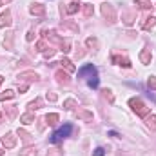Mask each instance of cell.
<instances>
[{"label": "cell", "mask_w": 156, "mask_h": 156, "mask_svg": "<svg viewBox=\"0 0 156 156\" xmlns=\"http://www.w3.org/2000/svg\"><path fill=\"white\" fill-rule=\"evenodd\" d=\"M129 105H131V109H133L138 116H147V115H149V107H145V104H144L140 98H131V100H129Z\"/></svg>", "instance_id": "obj_1"}, {"label": "cell", "mask_w": 156, "mask_h": 156, "mask_svg": "<svg viewBox=\"0 0 156 156\" xmlns=\"http://www.w3.org/2000/svg\"><path fill=\"white\" fill-rule=\"evenodd\" d=\"M71 131H73V125H71V123H66L64 127H60L58 131H55V133H53V136H51V142H53V144H58V142H62L64 138H67V136L71 134Z\"/></svg>", "instance_id": "obj_2"}, {"label": "cell", "mask_w": 156, "mask_h": 156, "mask_svg": "<svg viewBox=\"0 0 156 156\" xmlns=\"http://www.w3.org/2000/svg\"><path fill=\"white\" fill-rule=\"evenodd\" d=\"M2 145H4L5 149H13V147L16 145V136H15L13 133H5V134L2 136Z\"/></svg>", "instance_id": "obj_3"}, {"label": "cell", "mask_w": 156, "mask_h": 156, "mask_svg": "<svg viewBox=\"0 0 156 156\" xmlns=\"http://www.w3.org/2000/svg\"><path fill=\"white\" fill-rule=\"evenodd\" d=\"M102 15H104L109 22H115V20H116V13H115V9H113L111 4H104V5H102Z\"/></svg>", "instance_id": "obj_4"}, {"label": "cell", "mask_w": 156, "mask_h": 156, "mask_svg": "<svg viewBox=\"0 0 156 156\" xmlns=\"http://www.w3.org/2000/svg\"><path fill=\"white\" fill-rule=\"evenodd\" d=\"M85 75H91V78L98 76V73H96V67H94V66H85V67H82V69L78 71V76H80V78H83Z\"/></svg>", "instance_id": "obj_5"}, {"label": "cell", "mask_w": 156, "mask_h": 156, "mask_svg": "<svg viewBox=\"0 0 156 156\" xmlns=\"http://www.w3.org/2000/svg\"><path fill=\"white\" fill-rule=\"evenodd\" d=\"M111 60L118 64V66H123V67H131V60L127 58V56H120V55H113L111 56Z\"/></svg>", "instance_id": "obj_6"}, {"label": "cell", "mask_w": 156, "mask_h": 156, "mask_svg": "<svg viewBox=\"0 0 156 156\" xmlns=\"http://www.w3.org/2000/svg\"><path fill=\"white\" fill-rule=\"evenodd\" d=\"M11 22H13V20H11V13L5 9V13L0 15V27H9Z\"/></svg>", "instance_id": "obj_7"}, {"label": "cell", "mask_w": 156, "mask_h": 156, "mask_svg": "<svg viewBox=\"0 0 156 156\" xmlns=\"http://www.w3.org/2000/svg\"><path fill=\"white\" fill-rule=\"evenodd\" d=\"M29 11H31V15L42 16V15H45V5H42V4H33V5L29 7Z\"/></svg>", "instance_id": "obj_8"}, {"label": "cell", "mask_w": 156, "mask_h": 156, "mask_svg": "<svg viewBox=\"0 0 156 156\" xmlns=\"http://www.w3.org/2000/svg\"><path fill=\"white\" fill-rule=\"evenodd\" d=\"M76 116L80 118V120H85V122H93V113H91V111H85V109H78Z\"/></svg>", "instance_id": "obj_9"}, {"label": "cell", "mask_w": 156, "mask_h": 156, "mask_svg": "<svg viewBox=\"0 0 156 156\" xmlns=\"http://www.w3.org/2000/svg\"><path fill=\"white\" fill-rule=\"evenodd\" d=\"M140 62H142V64H145V66H147V64H151V49H149V47H145V49L140 53Z\"/></svg>", "instance_id": "obj_10"}, {"label": "cell", "mask_w": 156, "mask_h": 156, "mask_svg": "<svg viewBox=\"0 0 156 156\" xmlns=\"http://www.w3.org/2000/svg\"><path fill=\"white\" fill-rule=\"evenodd\" d=\"M18 80H38V75L35 71H26L18 75Z\"/></svg>", "instance_id": "obj_11"}, {"label": "cell", "mask_w": 156, "mask_h": 156, "mask_svg": "<svg viewBox=\"0 0 156 156\" xmlns=\"http://www.w3.org/2000/svg\"><path fill=\"white\" fill-rule=\"evenodd\" d=\"M20 122H22L24 125H29V123H33V122H35V115L29 111V113H26V115H22V116H20Z\"/></svg>", "instance_id": "obj_12"}, {"label": "cell", "mask_w": 156, "mask_h": 156, "mask_svg": "<svg viewBox=\"0 0 156 156\" xmlns=\"http://www.w3.org/2000/svg\"><path fill=\"white\" fill-rule=\"evenodd\" d=\"M154 26H156V16H147L142 27H144L145 31H149V29H151V27H154Z\"/></svg>", "instance_id": "obj_13"}, {"label": "cell", "mask_w": 156, "mask_h": 156, "mask_svg": "<svg viewBox=\"0 0 156 156\" xmlns=\"http://www.w3.org/2000/svg\"><path fill=\"white\" fill-rule=\"evenodd\" d=\"M58 64H60L62 67H66V71H69V73H75V66L71 64V60H67V58H62Z\"/></svg>", "instance_id": "obj_14"}, {"label": "cell", "mask_w": 156, "mask_h": 156, "mask_svg": "<svg viewBox=\"0 0 156 156\" xmlns=\"http://www.w3.org/2000/svg\"><path fill=\"white\" fill-rule=\"evenodd\" d=\"M56 80L60 82V83H69V76H67V73H64V71H56Z\"/></svg>", "instance_id": "obj_15"}, {"label": "cell", "mask_w": 156, "mask_h": 156, "mask_svg": "<svg viewBox=\"0 0 156 156\" xmlns=\"http://www.w3.org/2000/svg\"><path fill=\"white\" fill-rule=\"evenodd\" d=\"M78 9H80V2H76V0H75V2H71V4H69V5L66 7V11H67L69 15H73V13H76Z\"/></svg>", "instance_id": "obj_16"}, {"label": "cell", "mask_w": 156, "mask_h": 156, "mask_svg": "<svg viewBox=\"0 0 156 156\" xmlns=\"http://www.w3.org/2000/svg\"><path fill=\"white\" fill-rule=\"evenodd\" d=\"M145 122H147V125L151 127V131H156V116L154 115H147V116H145Z\"/></svg>", "instance_id": "obj_17"}, {"label": "cell", "mask_w": 156, "mask_h": 156, "mask_svg": "<svg viewBox=\"0 0 156 156\" xmlns=\"http://www.w3.org/2000/svg\"><path fill=\"white\" fill-rule=\"evenodd\" d=\"M58 120H60V116H58L56 113H51V115H47V116H45V122H47V125H55Z\"/></svg>", "instance_id": "obj_18"}, {"label": "cell", "mask_w": 156, "mask_h": 156, "mask_svg": "<svg viewBox=\"0 0 156 156\" xmlns=\"http://www.w3.org/2000/svg\"><path fill=\"white\" fill-rule=\"evenodd\" d=\"M13 96H15V91H11V89L0 93V100H2V102H4V100H9V98H13Z\"/></svg>", "instance_id": "obj_19"}, {"label": "cell", "mask_w": 156, "mask_h": 156, "mask_svg": "<svg viewBox=\"0 0 156 156\" xmlns=\"http://www.w3.org/2000/svg\"><path fill=\"white\" fill-rule=\"evenodd\" d=\"M136 5H140L142 9H151V7H153L151 0H136Z\"/></svg>", "instance_id": "obj_20"}, {"label": "cell", "mask_w": 156, "mask_h": 156, "mask_svg": "<svg viewBox=\"0 0 156 156\" xmlns=\"http://www.w3.org/2000/svg\"><path fill=\"white\" fill-rule=\"evenodd\" d=\"M40 107H42V98H37V100L29 102V111H33V109H40Z\"/></svg>", "instance_id": "obj_21"}, {"label": "cell", "mask_w": 156, "mask_h": 156, "mask_svg": "<svg viewBox=\"0 0 156 156\" xmlns=\"http://www.w3.org/2000/svg\"><path fill=\"white\" fill-rule=\"evenodd\" d=\"M82 5H83V15L89 18V16L93 15V11H94V9H93V5H91V4H82Z\"/></svg>", "instance_id": "obj_22"}, {"label": "cell", "mask_w": 156, "mask_h": 156, "mask_svg": "<svg viewBox=\"0 0 156 156\" xmlns=\"http://www.w3.org/2000/svg\"><path fill=\"white\" fill-rule=\"evenodd\" d=\"M60 47H62L60 51H64V53H69V51H71V49H69V47H71V40H62Z\"/></svg>", "instance_id": "obj_23"}, {"label": "cell", "mask_w": 156, "mask_h": 156, "mask_svg": "<svg viewBox=\"0 0 156 156\" xmlns=\"http://www.w3.org/2000/svg\"><path fill=\"white\" fill-rule=\"evenodd\" d=\"M85 44H87L89 47H98V40L93 38V37H89V38L85 40Z\"/></svg>", "instance_id": "obj_24"}, {"label": "cell", "mask_w": 156, "mask_h": 156, "mask_svg": "<svg viewBox=\"0 0 156 156\" xmlns=\"http://www.w3.org/2000/svg\"><path fill=\"white\" fill-rule=\"evenodd\" d=\"M75 105H76V102H75L73 98H69V100H66V102H64V107H66V109H73Z\"/></svg>", "instance_id": "obj_25"}, {"label": "cell", "mask_w": 156, "mask_h": 156, "mask_svg": "<svg viewBox=\"0 0 156 156\" xmlns=\"http://www.w3.org/2000/svg\"><path fill=\"white\" fill-rule=\"evenodd\" d=\"M147 85H149L151 89H156V76H149V80H147Z\"/></svg>", "instance_id": "obj_26"}, {"label": "cell", "mask_w": 156, "mask_h": 156, "mask_svg": "<svg viewBox=\"0 0 156 156\" xmlns=\"http://www.w3.org/2000/svg\"><path fill=\"white\" fill-rule=\"evenodd\" d=\"M18 134H20V136H22L26 142H31V138H29L31 134H29V133H26V131H18Z\"/></svg>", "instance_id": "obj_27"}, {"label": "cell", "mask_w": 156, "mask_h": 156, "mask_svg": "<svg viewBox=\"0 0 156 156\" xmlns=\"http://www.w3.org/2000/svg\"><path fill=\"white\" fill-rule=\"evenodd\" d=\"M11 40H13V33H7V40H4V45L11 47Z\"/></svg>", "instance_id": "obj_28"}, {"label": "cell", "mask_w": 156, "mask_h": 156, "mask_svg": "<svg viewBox=\"0 0 156 156\" xmlns=\"http://www.w3.org/2000/svg\"><path fill=\"white\" fill-rule=\"evenodd\" d=\"M104 94H105V98H109V102H115V96L111 94V89H105Z\"/></svg>", "instance_id": "obj_29"}, {"label": "cell", "mask_w": 156, "mask_h": 156, "mask_svg": "<svg viewBox=\"0 0 156 156\" xmlns=\"http://www.w3.org/2000/svg\"><path fill=\"white\" fill-rule=\"evenodd\" d=\"M64 154V153H62V151H58V149H53V151H49V153H47V156H62Z\"/></svg>", "instance_id": "obj_30"}, {"label": "cell", "mask_w": 156, "mask_h": 156, "mask_svg": "<svg viewBox=\"0 0 156 156\" xmlns=\"http://www.w3.org/2000/svg\"><path fill=\"white\" fill-rule=\"evenodd\" d=\"M104 154H105L104 147H96V149H94V156H104Z\"/></svg>", "instance_id": "obj_31"}, {"label": "cell", "mask_w": 156, "mask_h": 156, "mask_svg": "<svg viewBox=\"0 0 156 156\" xmlns=\"http://www.w3.org/2000/svg\"><path fill=\"white\" fill-rule=\"evenodd\" d=\"M37 49L45 53V49H47V47H45V42H38V44H37Z\"/></svg>", "instance_id": "obj_32"}, {"label": "cell", "mask_w": 156, "mask_h": 156, "mask_svg": "<svg viewBox=\"0 0 156 156\" xmlns=\"http://www.w3.org/2000/svg\"><path fill=\"white\" fill-rule=\"evenodd\" d=\"M44 55H45V58H51V56L55 55V49H49V51H45Z\"/></svg>", "instance_id": "obj_33"}, {"label": "cell", "mask_w": 156, "mask_h": 156, "mask_svg": "<svg viewBox=\"0 0 156 156\" xmlns=\"http://www.w3.org/2000/svg\"><path fill=\"white\" fill-rule=\"evenodd\" d=\"M56 98H58V96H56V94H55V93H51V94H49V93H47V100H51V102H55V100H56Z\"/></svg>", "instance_id": "obj_34"}, {"label": "cell", "mask_w": 156, "mask_h": 156, "mask_svg": "<svg viewBox=\"0 0 156 156\" xmlns=\"http://www.w3.org/2000/svg\"><path fill=\"white\" fill-rule=\"evenodd\" d=\"M33 38H35V33H33V31H29V33H27V37H26V40H27V42H31Z\"/></svg>", "instance_id": "obj_35"}, {"label": "cell", "mask_w": 156, "mask_h": 156, "mask_svg": "<svg viewBox=\"0 0 156 156\" xmlns=\"http://www.w3.org/2000/svg\"><path fill=\"white\" fill-rule=\"evenodd\" d=\"M18 91H20V93H26V91H27V85H20Z\"/></svg>", "instance_id": "obj_36"}, {"label": "cell", "mask_w": 156, "mask_h": 156, "mask_svg": "<svg viewBox=\"0 0 156 156\" xmlns=\"http://www.w3.org/2000/svg\"><path fill=\"white\" fill-rule=\"evenodd\" d=\"M9 0H0V5H4V4H7Z\"/></svg>", "instance_id": "obj_37"}, {"label": "cell", "mask_w": 156, "mask_h": 156, "mask_svg": "<svg viewBox=\"0 0 156 156\" xmlns=\"http://www.w3.org/2000/svg\"><path fill=\"white\" fill-rule=\"evenodd\" d=\"M2 154H4V151H2V149H0V156H2Z\"/></svg>", "instance_id": "obj_38"}, {"label": "cell", "mask_w": 156, "mask_h": 156, "mask_svg": "<svg viewBox=\"0 0 156 156\" xmlns=\"http://www.w3.org/2000/svg\"><path fill=\"white\" fill-rule=\"evenodd\" d=\"M0 83H2V76H0Z\"/></svg>", "instance_id": "obj_39"}, {"label": "cell", "mask_w": 156, "mask_h": 156, "mask_svg": "<svg viewBox=\"0 0 156 156\" xmlns=\"http://www.w3.org/2000/svg\"><path fill=\"white\" fill-rule=\"evenodd\" d=\"M0 116H2V113H0Z\"/></svg>", "instance_id": "obj_40"}]
</instances>
